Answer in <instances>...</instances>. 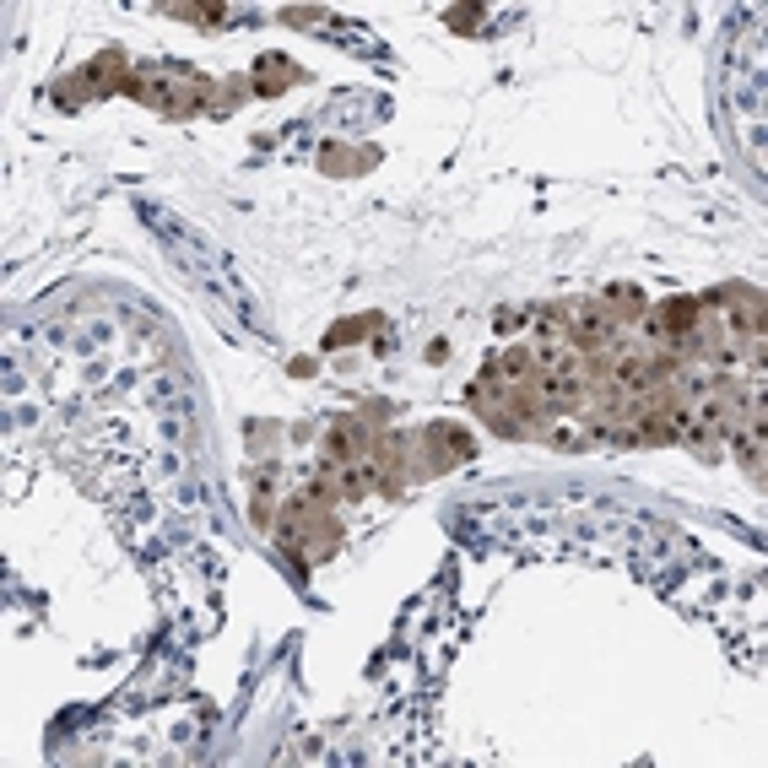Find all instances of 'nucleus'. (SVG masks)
Wrapping results in <instances>:
<instances>
[{
    "label": "nucleus",
    "instance_id": "f257e3e1",
    "mask_svg": "<svg viewBox=\"0 0 768 768\" xmlns=\"http://www.w3.org/2000/svg\"><path fill=\"white\" fill-rule=\"evenodd\" d=\"M601 309L612 314V320H617L622 330H628V325H639L644 314H650V303H644V293H639V287H612V293L601 298Z\"/></svg>",
    "mask_w": 768,
    "mask_h": 768
},
{
    "label": "nucleus",
    "instance_id": "f03ea898",
    "mask_svg": "<svg viewBox=\"0 0 768 768\" xmlns=\"http://www.w3.org/2000/svg\"><path fill=\"white\" fill-rule=\"evenodd\" d=\"M287 82H298L293 60H282V55H266V60L255 65V92H282Z\"/></svg>",
    "mask_w": 768,
    "mask_h": 768
},
{
    "label": "nucleus",
    "instance_id": "7ed1b4c3",
    "mask_svg": "<svg viewBox=\"0 0 768 768\" xmlns=\"http://www.w3.org/2000/svg\"><path fill=\"white\" fill-rule=\"evenodd\" d=\"M363 330H379V320H374V314H363V320H347V325H336V330H330V347H347L352 336H363Z\"/></svg>",
    "mask_w": 768,
    "mask_h": 768
}]
</instances>
